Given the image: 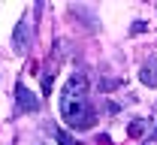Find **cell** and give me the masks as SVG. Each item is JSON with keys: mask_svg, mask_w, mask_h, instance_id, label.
Segmentation results:
<instances>
[{"mask_svg": "<svg viewBox=\"0 0 157 145\" xmlns=\"http://www.w3.org/2000/svg\"><path fill=\"white\" fill-rule=\"evenodd\" d=\"M60 115H63V121L70 130H91V127L97 124V112H94V106L88 103L85 97H60Z\"/></svg>", "mask_w": 157, "mask_h": 145, "instance_id": "1", "label": "cell"}, {"mask_svg": "<svg viewBox=\"0 0 157 145\" xmlns=\"http://www.w3.org/2000/svg\"><path fill=\"white\" fill-rule=\"evenodd\" d=\"M15 109H18V112H36V109H39L36 94H33L24 82L15 85Z\"/></svg>", "mask_w": 157, "mask_h": 145, "instance_id": "2", "label": "cell"}, {"mask_svg": "<svg viewBox=\"0 0 157 145\" xmlns=\"http://www.w3.org/2000/svg\"><path fill=\"white\" fill-rule=\"evenodd\" d=\"M12 48H15V55H27V48H30V21L27 18H21L12 33Z\"/></svg>", "mask_w": 157, "mask_h": 145, "instance_id": "3", "label": "cell"}, {"mask_svg": "<svg viewBox=\"0 0 157 145\" xmlns=\"http://www.w3.org/2000/svg\"><path fill=\"white\" fill-rule=\"evenodd\" d=\"M139 82L145 88H157V58H148L139 70Z\"/></svg>", "mask_w": 157, "mask_h": 145, "instance_id": "4", "label": "cell"}, {"mask_svg": "<svg viewBox=\"0 0 157 145\" xmlns=\"http://www.w3.org/2000/svg\"><path fill=\"white\" fill-rule=\"evenodd\" d=\"M76 91V97H85V91H88V79L85 76H70V82H67V88H63V94H73Z\"/></svg>", "mask_w": 157, "mask_h": 145, "instance_id": "5", "label": "cell"}, {"mask_svg": "<svg viewBox=\"0 0 157 145\" xmlns=\"http://www.w3.org/2000/svg\"><path fill=\"white\" fill-rule=\"evenodd\" d=\"M48 133H52V136H55V139H58L60 145H82V142H78V139H76V136H70L67 130H58V127H52Z\"/></svg>", "mask_w": 157, "mask_h": 145, "instance_id": "6", "label": "cell"}, {"mask_svg": "<svg viewBox=\"0 0 157 145\" xmlns=\"http://www.w3.org/2000/svg\"><path fill=\"white\" fill-rule=\"evenodd\" d=\"M52 85H55V70L48 67V70L42 73V91H45V94H52Z\"/></svg>", "mask_w": 157, "mask_h": 145, "instance_id": "7", "label": "cell"}, {"mask_svg": "<svg viewBox=\"0 0 157 145\" xmlns=\"http://www.w3.org/2000/svg\"><path fill=\"white\" fill-rule=\"evenodd\" d=\"M100 88L103 91H115V88H121V79H100Z\"/></svg>", "mask_w": 157, "mask_h": 145, "instance_id": "8", "label": "cell"}, {"mask_svg": "<svg viewBox=\"0 0 157 145\" xmlns=\"http://www.w3.org/2000/svg\"><path fill=\"white\" fill-rule=\"evenodd\" d=\"M145 124H148V121H133V124H130V136H142V133H145Z\"/></svg>", "mask_w": 157, "mask_h": 145, "instance_id": "9", "label": "cell"}, {"mask_svg": "<svg viewBox=\"0 0 157 145\" xmlns=\"http://www.w3.org/2000/svg\"><path fill=\"white\" fill-rule=\"evenodd\" d=\"M130 30H133V33H145V30H148V24H145V21H133V27H130Z\"/></svg>", "mask_w": 157, "mask_h": 145, "instance_id": "10", "label": "cell"}]
</instances>
